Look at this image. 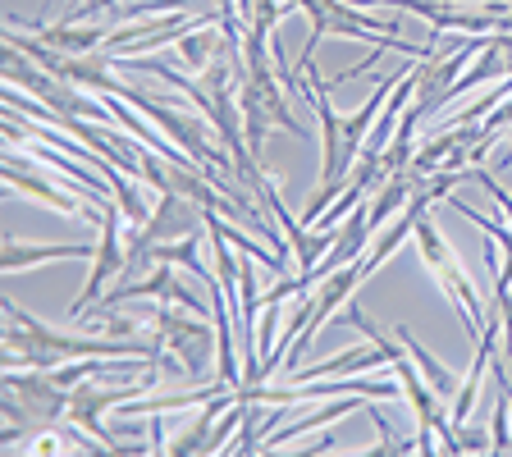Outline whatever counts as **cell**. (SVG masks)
I'll return each instance as SVG.
<instances>
[{
  "label": "cell",
  "instance_id": "cell-1",
  "mask_svg": "<svg viewBox=\"0 0 512 457\" xmlns=\"http://www.w3.org/2000/svg\"><path fill=\"white\" fill-rule=\"evenodd\" d=\"M5 83L19 87V92H28V96H37V101H42L46 110H55V115L110 124V106H96L92 92H83V87H74V83H64V78L46 74V69H37V60H28L19 46H5Z\"/></svg>",
  "mask_w": 512,
  "mask_h": 457
},
{
  "label": "cell",
  "instance_id": "cell-2",
  "mask_svg": "<svg viewBox=\"0 0 512 457\" xmlns=\"http://www.w3.org/2000/svg\"><path fill=\"white\" fill-rule=\"evenodd\" d=\"M412 238H416V252H421V261H426L430 270H435V279H439V288H444L448 298L462 307V316H467V330H471V339H480V298H476V288H471V279H467V270L458 266V256H453V243H448L444 234L435 229V220H430V211L416 220V229H412Z\"/></svg>",
  "mask_w": 512,
  "mask_h": 457
},
{
  "label": "cell",
  "instance_id": "cell-3",
  "mask_svg": "<svg viewBox=\"0 0 512 457\" xmlns=\"http://www.w3.org/2000/svg\"><path fill=\"white\" fill-rule=\"evenodd\" d=\"M119 202H106L101 206V238H96V252H92V275H87V284H83V293H78L74 302H69V316H87V311L96 307V302L106 298V284L115 275H124V266H128V247H124V238H119Z\"/></svg>",
  "mask_w": 512,
  "mask_h": 457
},
{
  "label": "cell",
  "instance_id": "cell-4",
  "mask_svg": "<svg viewBox=\"0 0 512 457\" xmlns=\"http://www.w3.org/2000/svg\"><path fill=\"white\" fill-rule=\"evenodd\" d=\"M352 5H394V10H412L430 23L435 32H467V37H490L499 32V19L508 5H448V0H352Z\"/></svg>",
  "mask_w": 512,
  "mask_h": 457
},
{
  "label": "cell",
  "instance_id": "cell-5",
  "mask_svg": "<svg viewBox=\"0 0 512 457\" xmlns=\"http://www.w3.org/2000/svg\"><path fill=\"white\" fill-rule=\"evenodd\" d=\"M151 325H156V343L160 348H170L174 357H179L183 366H188V375H202L206 371V357H211V348H220V334L206 325V316H179L170 307L151 311Z\"/></svg>",
  "mask_w": 512,
  "mask_h": 457
},
{
  "label": "cell",
  "instance_id": "cell-6",
  "mask_svg": "<svg viewBox=\"0 0 512 457\" xmlns=\"http://www.w3.org/2000/svg\"><path fill=\"white\" fill-rule=\"evenodd\" d=\"M206 229V211L197 202H192L188 192L179 188H165L160 192L156 211H151V220L142 224V238L147 243H179V238H197Z\"/></svg>",
  "mask_w": 512,
  "mask_h": 457
},
{
  "label": "cell",
  "instance_id": "cell-7",
  "mask_svg": "<svg viewBox=\"0 0 512 457\" xmlns=\"http://www.w3.org/2000/svg\"><path fill=\"white\" fill-rule=\"evenodd\" d=\"M133 298H160V302H174V307H183V311H192V316H206V307L197 298H192L188 288L179 284V275H174V266L170 261H160L151 275H142L138 284H119V288H110L106 298L96 302V307L106 311V307H115V302H133Z\"/></svg>",
  "mask_w": 512,
  "mask_h": 457
},
{
  "label": "cell",
  "instance_id": "cell-8",
  "mask_svg": "<svg viewBox=\"0 0 512 457\" xmlns=\"http://www.w3.org/2000/svg\"><path fill=\"white\" fill-rule=\"evenodd\" d=\"M28 28L64 55H96V51H106V42H110V28H92V23H74V19H60V23L32 19Z\"/></svg>",
  "mask_w": 512,
  "mask_h": 457
},
{
  "label": "cell",
  "instance_id": "cell-9",
  "mask_svg": "<svg viewBox=\"0 0 512 457\" xmlns=\"http://www.w3.org/2000/svg\"><path fill=\"white\" fill-rule=\"evenodd\" d=\"M5 183H10V188H19V192H28V197H37V202L55 206V211L69 215V220H74V215H87V211H83V202H74L69 192H60L55 183H46V179H37V174L23 170V160H19V156H5Z\"/></svg>",
  "mask_w": 512,
  "mask_h": 457
},
{
  "label": "cell",
  "instance_id": "cell-10",
  "mask_svg": "<svg viewBox=\"0 0 512 457\" xmlns=\"http://www.w3.org/2000/svg\"><path fill=\"white\" fill-rule=\"evenodd\" d=\"M375 366H389V357H384L375 343H366V348L339 352V357H330V362H316V366H302V371H293V384L325 380V375H362V371H375Z\"/></svg>",
  "mask_w": 512,
  "mask_h": 457
},
{
  "label": "cell",
  "instance_id": "cell-11",
  "mask_svg": "<svg viewBox=\"0 0 512 457\" xmlns=\"http://www.w3.org/2000/svg\"><path fill=\"white\" fill-rule=\"evenodd\" d=\"M366 403H375V398H366V394H348L343 403H334V407H316L311 416H302V421H293L288 430H275L270 439H261V448H284L288 439H302L307 430H320V426H330V421H343V416H352V412H362Z\"/></svg>",
  "mask_w": 512,
  "mask_h": 457
},
{
  "label": "cell",
  "instance_id": "cell-12",
  "mask_svg": "<svg viewBox=\"0 0 512 457\" xmlns=\"http://www.w3.org/2000/svg\"><path fill=\"white\" fill-rule=\"evenodd\" d=\"M96 247H74V243H60V247H28V243H5V256H0V266L5 275H19L28 266H46V261H83L92 256Z\"/></svg>",
  "mask_w": 512,
  "mask_h": 457
},
{
  "label": "cell",
  "instance_id": "cell-13",
  "mask_svg": "<svg viewBox=\"0 0 512 457\" xmlns=\"http://www.w3.org/2000/svg\"><path fill=\"white\" fill-rule=\"evenodd\" d=\"M494 384H499V398H494V435H490V448H494V453H512V426H508L512 394H508V375H503V366H494Z\"/></svg>",
  "mask_w": 512,
  "mask_h": 457
},
{
  "label": "cell",
  "instance_id": "cell-14",
  "mask_svg": "<svg viewBox=\"0 0 512 457\" xmlns=\"http://www.w3.org/2000/svg\"><path fill=\"white\" fill-rule=\"evenodd\" d=\"M87 325H92V330H101V325H106L110 339H133V334H138V320H133V316H119V320H87Z\"/></svg>",
  "mask_w": 512,
  "mask_h": 457
},
{
  "label": "cell",
  "instance_id": "cell-15",
  "mask_svg": "<svg viewBox=\"0 0 512 457\" xmlns=\"http://www.w3.org/2000/svg\"><path fill=\"white\" fill-rule=\"evenodd\" d=\"M115 5H128V0H87L83 10L64 14V19H74V23H87V19H92V14H106V10H115Z\"/></svg>",
  "mask_w": 512,
  "mask_h": 457
},
{
  "label": "cell",
  "instance_id": "cell-16",
  "mask_svg": "<svg viewBox=\"0 0 512 457\" xmlns=\"http://www.w3.org/2000/svg\"><path fill=\"white\" fill-rule=\"evenodd\" d=\"M51 5H55V0H51Z\"/></svg>",
  "mask_w": 512,
  "mask_h": 457
}]
</instances>
